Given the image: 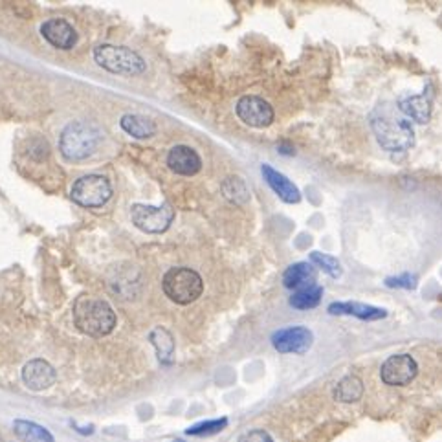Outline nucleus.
I'll return each instance as SVG.
<instances>
[{
	"instance_id": "21",
	"label": "nucleus",
	"mask_w": 442,
	"mask_h": 442,
	"mask_svg": "<svg viewBox=\"0 0 442 442\" xmlns=\"http://www.w3.org/2000/svg\"><path fill=\"white\" fill-rule=\"evenodd\" d=\"M321 296H323V289H321L320 284H312L307 289L296 290L292 298H290V305L293 308H299V310H308V308H314L320 305Z\"/></svg>"
},
{
	"instance_id": "3",
	"label": "nucleus",
	"mask_w": 442,
	"mask_h": 442,
	"mask_svg": "<svg viewBox=\"0 0 442 442\" xmlns=\"http://www.w3.org/2000/svg\"><path fill=\"white\" fill-rule=\"evenodd\" d=\"M371 129L375 132L378 144L389 153L407 151L415 141V131L407 117L375 112L371 116Z\"/></svg>"
},
{
	"instance_id": "16",
	"label": "nucleus",
	"mask_w": 442,
	"mask_h": 442,
	"mask_svg": "<svg viewBox=\"0 0 442 442\" xmlns=\"http://www.w3.org/2000/svg\"><path fill=\"white\" fill-rule=\"evenodd\" d=\"M330 314L334 316H354L360 318V320H367V321H375V320H382V318L388 316V312L384 308L378 307H371V305H366V303H332L329 307Z\"/></svg>"
},
{
	"instance_id": "27",
	"label": "nucleus",
	"mask_w": 442,
	"mask_h": 442,
	"mask_svg": "<svg viewBox=\"0 0 442 442\" xmlns=\"http://www.w3.org/2000/svg\"><path fill=\"white\" fill-rule=\"evenodd\" d=\"M173 442H184V441H180V438H176V441H173Z\"/></svg>"
},
{
	"instance_id": "9",
	"label": "nucleus",
	"mask_w": 442,
	"mask_h": 442,
	"mask_svg": "<svg viewBox=\"0 0 442 442\" xmlns=\"http://www.w3.org/2000/svg\"><path fill=\"white\" fill-rule=\"evenodd\" d=\"M314 336L307 327H286L272 336V345L281 354H303L312 347Z\"/></svg>"
},
{
	"instance_id": "8",
	"label": "nucleus",
	"mask_w": 442,
	"mask_h": 442,
	"mask_svg": "<svg viewBox=\"0 0 442 442\" xmlns=\"http://www.w3.org/2000/svg\"><path fill=\"white\" fill-rule=\"evenodd\" d=\"M419 373L417 361L409 354H395L389 356L388 360L380 367V376L382 382L392 388H402V385L411 384Z\"/></svg>"
},
{
	"instance_id": "24",
	"label": "nucleus",
	"mask_w": 442,
	"mask_h": 442,
	"mask_svg": "<svg viewBox=\"0 0 442 442\" xmlns=\"http://www.w3.org/2000/svg\"><path fill=\"white\" fill-rule=\"evenodd\" d=\"M228 426V420H208V422H200V424L193 426V428L187 429V435H193V437H204V435H215L219 431Z\"/></svg>"
},
{
	"instance_id": "14",
	"label": "nucleus",
	"mask_w": 442,
	"mask_h": 442,
	"mask_svg": "<svg viewBox=\"0 0 442 442\" xmlns=\"http://www.w3.org/2000/svg\"><path fill=\"white\" fill-rule=\"evenodd\" d=\"M261 171L262 176H264V180H267V184L270 185L272 190H274V193H276L283 202L298 204L299 200H301V193H299L298 187H296L286 176L281 175L279 171H276L274 167L264 163Z\"/></svg>"
},
{
	"instance_id": "10",
	"label": "nucleus",
	"mask_w": 442,
	"mask_h": 442,
	"mask_svg": "<svg viewBox=\"0 0 442 442\" xmlns=\"http://www.w3.org/2000/svg\"><path fill=\"white\" fill-rule=\"evenodd\" d=\"M235 110H237V116L240 117V122L253 127V129H262V127L272 125V122H274V109H272L268 101L257 98V95H244V98H240Z\"/></svg>"
},
{
	"instance_id": "15",
	"label": "nucleus",
	"mask_w": 442,
	"mask_h": 442,
	"mask_svg": "<svg viewBox=\"0 0 442 442\" xmlns=\"http://www.w3.org/2000/svg\"><path fill=\"white\" fill-rule=\"evenodd\" d=\"M398 110H400L407 120L424 125L429 122V114H431V103L426 95H400L397 101Z\"/></svg>"
},
{
	"instance_id": "4",
	"label": "nucleus",
	"mask_w": 442,
	"mask_h": 442,
	"mask_svg": "<svg viewBox=\"0 0 442 442\" xmlns=\"http://www.w3.org/2000/svg\"><path fill=\"white\" fill-rule=\"evenodd\" d=\"M165 296L176 305H190L202 296V277L191 268L176 267L167 272L162 279Z\"/></svg>"
},
{
	"instance_id": "17",
	"label": "nucleus",
	"mask_w": 442,
	"mask_h": 442,
	"mask_svg": "<svg viewBox=\"0 0 442 442\" xmlns=\"http://www.w3.org/2000/svg\"><path fill=\"white\" fill-rule=\"evenodd\" d=\"M316 268L312 267L310 262H296L283 274V283L286 289L301 290L316 284Z\"/></svg>"
},
{
	"instance_id": "20",
	"label": "nucleus",
	"mask_w": 442,
	"mask_h": 442,
	"mask_svg": "<svg viewBox=\"0 0 442 442\" xmlns=\"http://www.w3.org/2000/svg\"><path fill=\"white\" fill-rule=\"evenodd\" d=\"M364 397V384L358 376H345L338 382L336 389H334V398L343 404H352V402H358Z\"/></svg>"
},
{
	"instance_id": "6",
	"label": "nucleus",
	"mask_w": 442,
	"mask_h": 442,
	"mask_svg": "<svg viewBox=\"0 0 442 442\" xmlns=\"http://www.w3.org/2000/svg\"><path fill=\"white\" fill-rule=\"evenodd\" d=\"M70 197L83 208H101L112 197V185L107 176L86 175L74 182Z\"/></svg>"
},
{
	"instance_id": "12",
	"label": "nucleus",
	"mask_w": 442,
	"mask_h": 442,
	"mask_svg": "<svg viewBox=\"0 0 442 442\" xmlns=\"http://www.w3.org/2000/svg\"><path fill=\"white\" fill-rule=\"evenodd\" d=\"M41 33L46 41L59 50H70L77 42V33L64 18H50L41 26Z\"/></svg>"
},
{
	"instance_id": "23",
	"label": "nucleus",
	"mask_w": 442,
	"mask_h": 442,
	"mask_svg": "<svg viewBox=\"0 0 442 442\" xmlns=\"http://www.w3.org/2000/svg\"><path fill=\"white\" fill-rule=\"evenodd\" d=\"M310 261L316 264L318 268L329 274L330 277H339L342 276V264L336 257L332 255H327V253H321V252H312L310 253Z\"/></svg>"
},
{
	"instance_id": "1",
	"label": "nucleus",
	"mask_w": 442,
	"mask_h": 442,
	"mask_svg": "<svg viewBox=\"0 0 442 442\" xmlns=\"http://www.w3.org/2000/svg\"><path fill=\"white\" fill-rule=\"evenodd\" d=\"M74 323L79 332L92 338H103L116 327V312L103 299L83 296L74 303Z\"/></svg>"
},
{
	"instance_id": "22",
	"label": "nucleus",
	"mask_w": 442,
	"mask_h": 442,
	"mask_svg": "<svg viewBox=\"0 0 442 442\" xmlns=\"http://www.w3.org/2000/svg\"><path fill=\"white\" fill-rule=\"evenodd\" d=\"M222 193H224V197L230 202L239 204V206H243V204H246L250 200L248 187H246L244 180H240L237 176H230V178H226L222 182Z\"/></svg>"
},
{
	"instance_id": "2",
	"label": "nucleus",
	"mask_w": 442,
	"mask_h": 442,
	"mask_svg": "<svg viewBox=\"0 0 442 442\" xmlns=\"http://www.w3.org/2000/svg\"><path fill=\"white\" fill-rule=\"evenodd\" d=\"M101 131L94 123L72 122L68 123L59 138V151L68 162H81L95 153L101 144Z\"/></svg>"
},
{
	"instance_id": "5",
	"label": "nucleus",
	"mask_w": 442,
	"mask_h": 442,
	"mask_svg": "<svg viewBox=\"0 0 442 442\" xmlns=\"http://www.w3.org/2000/svg\"><path fill=\"white\" fill-rule=\"evenodd\" d=\"M94 61L101 68L122 76H138L145 72V61L136 52L123 46L101 45L94 50Z\"/></svg>"
},
{
	"instance_id": "7",
	"label": "nucleus",
	"mask_w": 442,
	"mask_h": 442,
	"mask_svg": "<svg viewBox=\"0 0 442 442\" xmlns=\"http://www.w3.org/2000/svg\"><path fill=\"white\" fill-rule=\"evenodd\" d=\"M132 224L145 233H163L169 230L175 209L171 204L163 202L162 206H145V204H134L131 209Z\"/></svg>"
},
{
	"instance_id": "26",
	"label": "nucleus",
	"mask_w": 442,
	"mask_h": 442,
	"mask_svg": "<svg viewBox=\"0 0 442 442\" xmlns=\"http://www.w3.org/2000/svg\"><path fill=\"white\" fill-rule=\"evenodd\" d=\"M385 284H388L389 289L413 290L417 286V277L411 276V274H404V276H398V277H388Z\"/></svg>"
},
{
	"instance_id": "18",
	"label": "nucleus",
	"mask_w": 442,
	"mask_h": 442,
	"mask_svg": "<svg viewBox=\"0 0 442 442\" xmlns=\"http://www.w3.org/2000/svg\"><path fill=\"white\" fill-rule=\"evenodd\" d=\"M120 125L127 134L136 138V140H147V138H153L156 134L154 122H151L149 117L140 116V114H125L120 120Z\"/></svg>"
},
{
	"instance_id": "13",
	"label": "nucleus",
	"mask_w": 442,
	"mask_h": 442,
	"mask_svg": "<svg viewBox=\"0 0 442 442\" xmlns=\"http://www.w3.org/2000/svg\"><path fill=\"white\" fill-rule=\"evenodd\" d=\"M167 165L176 175L193 176L200 171L202 160L197 154V151L187 147V145H176L167 154Z\"/></svg>"
},
{
	"instance_id": "11",
	"label": "nucleus",
	"mask_w": 442,
	"mask_h": 442,
	"mask_svg": "<svg viewBox=\"0 0 442 442\" xmlns=\"http://www.w3.org/2000/svg\"><path fill=\"white\" fill-rule=\"evenodd\" d=\"M57 375L55 369L42 358H35L30 360L26 366L23 367V382L26 384L28 389L32 391H45L50 389L55 384Z\"/></svg>"
},
{
	"instance_id": "25",
	"label": "nucleus",
	"mask_w": 442,
	"mask_h": 442,
	"mask_svg": "<svg viewBox=\"0 0 442 442\" xmlns=\"http://www.w3.org/2000/svg\"><path fill=\"white\" fill-rule=\"evenodd\" d=\"M237 442H277V441L268 434L267 429L257 428L250 429V431H244V434L237 438Z\"/></svg>"
},
{
	"instance_id": "19",
	"label": "nucleus",
	"mask_w": 442,
	"mask_h": 442,
	"mask_svg": "<svg viewBox=\"0 0 442 442\" xmlns=\"http://www.w3.org/2000/svg\"><path fill=\"white\" fill-rule=\"evenodd\" d=\"M13 431L23 442H55L54 435L45 426L32 422V420L17 419L13 422Z\"/></svg>"
}]
</instances>
